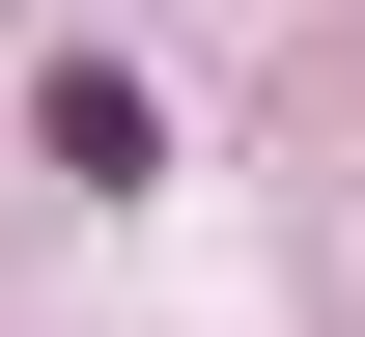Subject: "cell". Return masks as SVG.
Segmentation results:
<instances>
[]
</instances>
